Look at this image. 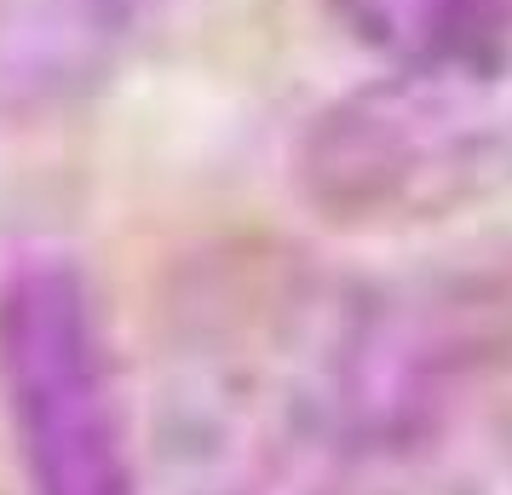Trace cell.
I'll return each instance as SVG.
<instances>
[{"instance_id": "cell-1", "label": "cell", "mask_w": 512, "mask_h": 495, "mask_svg": "<svg viewBox=\"0 0 512 495\" xmlns=\"http://www.w3.org/2000/svg\"><path fill=\"white\" fill-rule=\"evenodd\" d=\"M512 173V35L501 47L392 64L311 121L300 196L346 231H397L466 208Z\"/></svg>"}, {"instance_id": "cell-2", "label": "cell", "mask_w": 512, "mask_h": 495, "mask_svg": "<svg viewBox=\"0 0 512 495\" xmlns=\"http://www.w3.org/2000/svg\"><path fill=\"white\" fill-rule=\"evenodd\" d=\"M0 386L29 495H139L116 357L70 260H29L0 283Z\"/></svg>"}, {"instance_id": "cell-3", "label": "cell", "mask_w": 512, "mask_h": 495, "mask_svg": "<svg viewBox=\"0 0 512 495\" xmlns=\"http://www.w3.org/2000/svg\"><path fill=\"white\" fill-rule=\"evenodd\" d=\"M150 0H0V110L93 93L133 47Z\"/></svg>"}, {"instance_id": "cell-4", "label": "cell", "mask_w": 512, "mask_h": 495, "mask_svg": "<svg viewBox=\"0 0 512 495\" xmlns=\"http://www.w3.org/2000/svg\"><path fill=\"white\" fill-rule=\"evenodd\" d=\"M357 47L386 64H432L501 47L512 35V0H334Z\"/></svg>"}]
</instances>
